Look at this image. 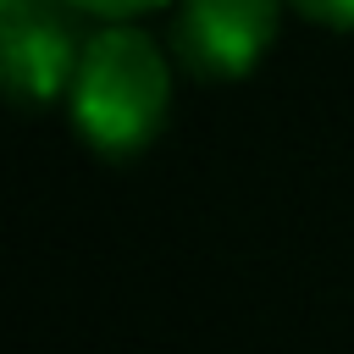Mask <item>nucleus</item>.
I'll use <instances>...</instances> for the list:
<instances>
[{"mask_svg": "<svg viewBox=\"0 0 354 354\" xmlns=\"http://www.w3.org/2000/svg\"><path fill=\"white\" fill-rule=\"evenodd\" d=\"M61 100L88 149L138 155L171 111V61L133 22H105L83 39L77 72Z\"/></svg>", "mask_w": 354, "mask_h": 354, "instance_id": "nucleus-1", "label": "nucleus"}, {"mask_svg": "<svg viewBox=\"0 0 354 354\" xmlns=\"http://www.w3.org/2000/svg\"><path fill=\"white\" fill-rule=\"evenodd\" d=\"M288 0H171V55L194 77H243L277 39Z\"/></svg>", "mask_w": 354, "mask_h": 354, "instance_id": "nucleus-2", "label": "nucleus"}, {"mask_svg": "<svg viewBox=\"0 0 354 354\" xmlns=\"http://www.w3.org/2000/svg\"><path fill=\"white\" fill-rule=\"evenodd\" d=\"M77 6L72 0H17L0 6V55H6V83L22 105H44L66 94L83 33H77Z\"/></svg>", "mask_w": 354, "mask_h": 354, "instance_id": "nucleus-3", "label": "nucleus"}, {"mask_svg": "<svg viewBox=\"0 0 354 354\" xmlns=\"http://www.w3.org/2000/svg\"><path fill=\"white\" fill-rule=\"evenodd\" d=\"M83 17H100V22H133V17H144V11H160V6H171V0H72Z\"/></svg>", "mask_w": 354, "mask_h": 354, "instance_id": "nucleus-4", "label": "nucleus"}, {"mask_svg": "<svg viewBox=\"0 0 354 354\" xmlns=\"http://www.w3.org/2000/svg\"><path fill=\"white\" fill-rule=\"evenodd\" d=\"M299 17H310V22H321V28H343V33H354V0H288Z\"/></svg>", "mask_w": 354, "mask_h": 354, "instance_id": "nucleus-5", "label": "nucleus"}, {"mask_svg": "<svg viewBox=\"0 0 354 354\" xmlns=\"http://www.w3.org/2000/svg\"><path fill=\"white\" fill-rule=\"evenodd\" d=\"M0 6H17V0H0Z\"/></svg>", "mask_w": 354, "mask_h": 354, "instance_id": "nucleus-6", "label": "nucleus"}]
</instances>
